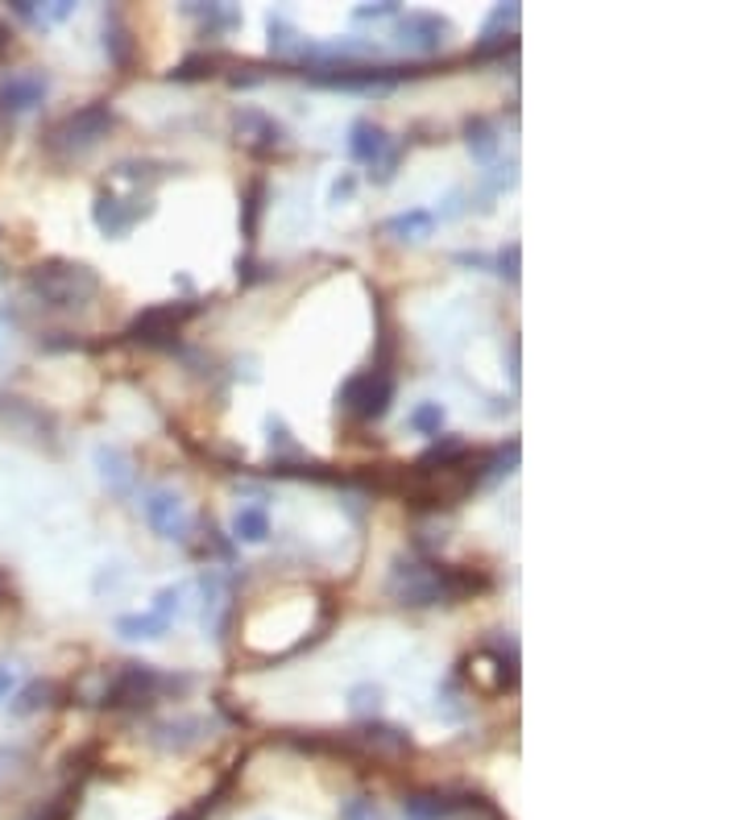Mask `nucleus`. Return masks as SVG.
<instances>
[{
  "instance_id": "obj_33",
  "label": "nucleus",
  "mask_w": 746,
  "mask_h": 820,
  "mask_svg": "<svg viewBox=\"0 0 746 820\" xmlns=\"http://www.w3.org/2000/svg\"><path fill=\"white\" fill-rule=\"evenodd\" d=\"M212 71H216V54H191V59H183V63L171 71V80L191 83V80H204V75H212Z\"/></svg>"
},
{
  "instance_id": "obj_23",
  "label": "nucleus",
  "mask_w": 746,
  "mask_h": 820,
  "mask_svg": "<svg viewBox=\"0 0 746 820\" xmlns=\"http://www.w3.org/2000/svg\"><path fill=\"white\" fill-rule=\"evenodd\" d=\"M464 145H469V154H473L481 166H490V162L498 158V129H493L486 116H473V121H464Z\"/></svg>"
},
{
  "instance_id": "obj_11",
  "label": "nucleus",
  "mask_w": 746,
  "mask_h": 820,
  "mask_svg": "<svg viewBox=\"0 0 746 820\" xmlns=\"http://www.w3.org/2000/svg\"><path fill=\"white\" fill-rule=\"evenodd\" d=\"M0 427H4V431H13V435H21V440H30V443L59 448V440H54V419H50L42 407L25 402V398L0 394Z\"/></svg>"
},
{
  "instance_id": "obj_5",
  "label": "nucleus",
  "mask_w": 746,
  "mask_h": 820,
  "mask_svg": "<svg viewBox=\"0 0 746 820\" xmlns=\"http://www.w3.org/2000/svg\"><path fill=\"white\" fill-rule=\"evenodd\" d=\"M431 66H311L303 71L316 88H345V92H386L402 80H415V75H428Z\"/></svg>"
},
{
  "instance_id": "obj_34",
  "label": "nucleus",
  "mask_w": 746,
  "mask_h": 820,
  "mask_svg": "<svg viewBox=\"0 0 746 820\" xmlns=\"http://www.w3.org/2000/svg\"><path fill=\"white\" fill-rule=\"evenodd\" d=\"M349 709L357 713V717H374V713L381 709V688H374V684H357L349 693Z\"/></svg>"
},
{
  "instance_id": "obj_24",
  "label": "nucleus",
  "mask_w": 746,
  "mask_h": 820,
  "mask_svg": "<svg viewBox=\"0 0 746 820\" xmlns=\"http://www.w3.org/2000/svg\"><path fill=\"white\" fill-rule=\"evenodd\" d=\"M13 13L33 21V25H59L67 17L75 13V0H50V4H38V0H13Z\"/></svg>"
},
{
  "instance_id": "obj_19",
  "label": "nucleus",
  "mask_w": 746,
  "mask_h": 820,
  "mask_svg": "<svg viewBox=\"0 0 746 820\" xmlns=\"http://www.w3.org/2000/svg\"><path fill=\"white\" fill-rule=\"evenodd\" d=\"M473 804H477V796L452 800L448 791H411V796H407V812H411L415 820H444V817H452V812L473 808Z\"/></svg>"
},
{
  "instance_id": "obj_39",
  "label": "nucleus",
  "mask_w": 746,
  "mask_h": 820,
  "mask_svg": "<svg viewBox=\"0 0 746 820\" xmlns=\"http://www.w3.org/2000/svg\"><path fill=\"white\" fill-rule=\"evenodd\" d=\"M352 187H357V183H352L349 174H345V178H336V183H333V199H349Z\"/></svg>"
},
{
  "instance_id": "obj_3",
  "label": "nucleus",
  "mask_w": 746,
  "mask_h": 820,
  "mask_svg": "<svg viewBox=\"0 0 746 820\" xmlns=\"http://www.w3.org/2000/svg\"><path fill=\"white\" fill-rule=\"evenodd\" d=\"M112 129H116V112H112L109 104H83V109L59 116L54 125H47L42 150H47L50 162L71 166V162L88 158L95 145L109 137Z\"/></svg>"
},
{
  "instance_id": "obj_22",
  "label": "nucleus",
  "mask_w": 746,
  "mask_h": 820,
  "mask_svg": "<svg viewBox=\"0 0 746 820\" xmlns=\"http://www.w3.org/2000/svg\"><path fill=\"white\" fill-rule=\"evenodd\" d=\"M104 50H109V59L121 66V71L133 63V33H129L121 9H109V13H104Z\"/></svg>"
},
{
  "instance_id": "obj_21",
  "label": "nucleus",
  "mask_w": 746,
  "mask_h": 820,
  "mask_svg": "<svg viewBox=\"0 0 746 820\" xmlns=\"http://www.w3.org/2000/svg\"><path fill=\"white\" fill-rule=\"evenodd\" d=\"M204 626L212 638H224V614H228V584L216 572H204Z\"/></svg>"
},
{
  "instance_id": "obj_16",
  "label": "nucleus",
  "mask_w": 746,
  "mask_h": 820,
  "mask_svg": "<svg viewBox=\"0 0 746 820\" xmlns=\"http://www.w3.org/2000/svg\"><path fill=\"white\" fill-rule=\"evenodd\" d=\"M357 755H374V758H402L411 755V738L398 726H381V721H366L361 729L349 734Z\"/></svg>"
},
{
  "instance_id": "obj_13",
  "label": "nucleus",
  "mask_w": 746,
  "mask_h": 820,
  "mask_svg": "<svg viewBox=\"0 0 746 820\" xmlns=\"http://www.w3.org/2000/svg\"><path fill=\"white\" fill-rule=\"evenodd\" d=\"M452 38V21L436 13H407L398 21V47L411 54H436L440 47H448Z\"/></svg>"
},
{
  "instance_id": "obj_32",
  "label": "nucleus",
  "mask_w": 746,
  "mask_h": 820,
  "mask_svg": "<svg viewBox=\"0 0 746 820\" xmlns=\"http://www.w3.org/2000/svg\"><path fill=\"white\" fill-rule=\"evenodd\" d=\"M407 423H411L419 435H440V427H444V407H440V402H423V407L411 410Z\"/></svg>"
},
{
  "instance_id": "obj_26",
  "label": "nucleus",
  "mask_w": 746,
  "mask_h": 820,
  "mask_svg": "<svg viewBox=\"0 0 746 820\" xmlns=\"http://www.w3.org/2000/svg\"><path fill=\"white\" fill-rule=\"evenodd\" d=\"M171 174V166H162V162H116L112 166V178H121V183H133V187L142 191L150 187V183H159V178H166Z\"/></svg>"
},
{
  "instance_id": "obj_28",
  "label": "nucleus",
  "mask_w": 746,
  "mask_h": 820,
  "mask_svg": "<svg viewBox=\"0 0 746 820\" xmlns=\"http://www.w3.org/2000/svg\"><path fill=\"white\" fill-rule=\"evenodd\" d=\"M183 13L200 17L207 30H233L241 21V13L237 9H228V4H183Z\"/></svg>"
},
{
  "instance_id": "obj_38",
  "label": "nucleus",
  "mask_w": 746,
  "mask_h": 820,
  "mask_svg": "<svg viewBox=\"0 0 746 820\" xmlns=\"http://www.w3.org/2000/svg\"><path fill=\"white\" fill-rule=\"evenodd\" d=\"M17 688V676L13 667H0V700H9V693Z\"/></svg>"
},
{
  "instance_id": "obj_29",
  "label": "nucleus",
  "mask_w": 746,
  "mask_h": 820,
  "mask_svg": "<svg viewBox=\"0 0 746 820\" xmlns=\"http://www.w3.org/2000/svg\"><path fill=\"white\" fill-rule=\"evenodd\" d=\"M262 207H266V183H262V178H254V183H249V191H245V212H241V233H245V240L257 237Z\"/></svg>"
},
{
  "instance_id": "obj_37",
  "label": "nucleus",
  "mask_w": 746,
  "mask_h": 820,
  "mask_svg": "<svg viewBox=\"0 0 746 820\" xmlns=\"http://www.w3.org/2000/svg\"><path fill=\"white\" fill-rule=\"evenodd\" d=\"M224 791H228V783H221V791H216V796H207V800H200V804L191 808V812H183V817H175V820H204L207 812H212V808H216V800H221Z\"/></svg>"
},
{
  "instance_id": "obj_14",
  "label": "nucleus",
  "mask_w": 746,
  "mask_h": 820,
  "mask_svg": "<svg viewBox=\"0 0 746 820\" xmlns=\"http://www.w3.org/2000/svg\"><path fill=\"white\" fill-rule=\"evenodd\" d=\"M47 95L50 75H42V71H9V75H0V112H9V116L33 112Z\"/></svg>"
},
{
  "instance_id": "obj_4",
  "label": "nucleus",
  "mask_w": 746,
  "mask_h": 820,
  "mask_svg": "<svg viewBox=\"0 0 746 820\" xmlns=\"http://www.w3.org/2000/svg\"><path fill=\"white\" fill-rule=\"evenodd\" d=\"M191 679L183 676H162L154 663H121L109 679H104V693L95 696V705H109V709H145L154 705L162 693H183Z\"/></svg>"
},
{
  "instance_id": "obj_20",
  "label": "nucleus",
  "mask_w": 746,
  "mask_h": 820,
  "mask_svg": "<svg viewBox=\"0 0 746 820\" xmlns=\"http://www.w3.org/2000/svg\"><path fill=\"white\" fill-rule=\"evenodd\" d=\"M381 233L395 240H411V245H419V240H428L431 233H436V216H431L428 207H411V212H398V216H390V221L381 224Z\"/></svg>"
},
{
  "instance_id": "obj_31",
  "label": "nucleus",
  "mask_w": 746,
  "mask_h": 820,
  "mask_svg": "<svg viewBox=\"0 0 746 820\" xmlns=\"http://www.w3.org/2000/svg\"><path fill=\"white\" fill-rule=\"evenodd\" d=\"M183 597H187V584H166L159 597H154V609H150V614L162 617V622L171 626V622L183 614Z\"/></svg>"
},
{
  "instance_id": "obj_30",
  "label": "nucleus",
  "mask_w": 746,
  "mask_h": 820,
  "mask_svg": "<svg viewBox=\"0 0 746 820\" xmlns=\"http://www.w3.org/2000/svg\"><path fill=\"white\" fill-rule=\"evenodd\" d=\"M54 696H59V684H47V679H38V684H30L25 693L17 696V705H13V713H38L42 705H54Z\"/></svg>"
},
{
  "instance_id": "obj_1",
  "label": "nucleus",
  "mask_w": 746,
  "mask_h": 820,
  "mask_svg": "<svg viewBox=\"0 0 746 820\" xmlns=\"http://www.w3.org/2000/svg\"><path fill=\"white\" fill-rule=\"evenodd\" d=\"M490 576L469 568H444V564H428L415 555H398L386 576V593L390 601L407 605V609H428V605H452L473 593H486Z\"/></svg>"
},
{
  "instance_id": "obj_8",
  "label": "nucleus",
  "mask_w": 746,
  "mask_h": 820,
  "mask_svg": "<svg viewBox=\"0 0 746 820\" xmlns=\"http://www.w3.org/2000/svg\"><path fill=\"white\" fill-rule=\"evenodd\" d=\"M349 158L361 162L374 171V183H390L395 178V166L402 158V150L390 142V133L374 121H352L349 129Z\"/></svg>"
},
{
  "instance_id": "obj_36",
  "label": "nucleus",
  "mask_w": 746,
  "mask_h": 820,
  "mask_svg": "<svg viewBox=\"0 0 746 820\" xmlns=\"http://www.w3.org/2000/svg\"><path fill=\"white\" fill-rule=\"evenodd\" d=\"M398 4L395 0H386V4H361V9H352V21H378V17H395Z\"/></svg>"
},
{
  "instance_id": "obj_40",
  "label": "nucleus",
  "mask_w": 746,
  "mask_h": 820,
  "mask_svg": "<svg viewBox=\"0 0 746 820\" xmlns=\"http://www.w3.org/2000/svg\"><path fill=\"white\" fill-rule=\"evenodd\" d=\"M17 758H21L17 750H0V779H9V775H13V762H17Z\"/></svg>"
},
{
  "instance_id": "obj_25",
  "label": "nucleus",
  "mask_w": 746,
  "mask_h": 820,
  "mask_svg": "<svg viewBox=\"0 0 746 820\" xmlns=\"http://www.w3.org/2000/svg\"><path fill=\"white\" fill-rule=\"evenodd\" d=\"M233 539L241 543H266L270 539V519L262 505H241L237 519H233Z\"/></svg>"
},
{
  "instance_id": "obj_35",
  "label": "nucleus",
  "mask_w": 746,
  "mask_h": 820,
  "mask_svg": "<svg viewBox=\"0 0 746 820\" xmlns=\"http://www.w3.org/2000/svg\"><path fill=\"white\" fill-rule=\"evenodd\" d=\"M498 274L507 283H519V245H507V249L498 253Z\"/></svg>"
},
{
  "instance_id": "obj_27",
  "label": "nucleus",
  "mask_w": 746,
  "mask_h": 820,
  "mask_svg": "<svg viewBox=\"0 0 746 820\" xmlns=\"http://www.w3.org/2000/svg\"><path fill=\"white\" fill-rule=\"evenodd\" d=\"M171 631L162 617L154 614H125V617H116V634L121 638H162V634Z\"/></svg>"
},
{
  "instance_id": "obj_6",
  "label": "nucleus",
  "mask_w": 746,
  "mask_h": 820,
  "mask_svg": "<svg viewBox=\"0 0 746 820\" xmlns=\"http://www.w3.org/2000/svg\"><path fill=\"white\" fill-rule=\"evenodd\" d=\"M395 402V378L381 369H366L340 386V410L352 414L357 423H378Z\"/></svg>"
},
{
  "instance_id": "obj_2",
  "label": "nucleus",
  "mask_w": 746,
  "mask_h": 820,
  "mask_svg": "<svg viewBox=\"0 0 746 820\" xmlns=\"http://www.w3.org/2000/svg\"><path fill=\"white\" fill-rule=\"evenodd\" d=\"M25 295L42 311H80L100 295V274L83 262H42L30 269Z\"/></svg>"
},
{
  "instance_id": "obj_9",
  "label": "nucleus",
  "mask_w": 746,
  "mask_h": 820,
  "mask_svg": "<svg viewBox=\"0 0 746 820\" xmlns=\"http://www.w3.org/2000/svg\"><path fill=\"white\" fill-rule=\"evenodd\" d=\"M142 514L159 539H166V543H187L191 514H187V502H183L175 490H150L142 498Z\"/></svg>"
},
{
  "instance_id": "obj_10",
  "label": "nucleus",
  "mask_w": 746,
  "mask_h": 820,
  "mask_svg": "<svg viewBox=\"0 0 746 820\" xmlns=\"http://www.w3.org/2000/svg\"><path fill=\"white\" fill-rule=\"evenodd\" d=\"M154 212V204H150V195H112V191H100L92 204V221L95 228L104 233V237H125L129 228L137 221H145Z\"/></svg>"
},
{
  "instance_id": "obj_7",
  "label": "nucleus",
  "mask_w": 746,
  "mask_h": 820,
  "mask_svg": "<svg viewBox=\"0 0 746 820\" xmlns=\"http://www.w3.org/2000/svg\"><path fill=\"white\" fill-rule=\"evenodd\" d=\"M191 316H200V303H162V307H150V311H142L125 328V340H137V345H150V348H175L178 328Z\"/></svg>"
},
{
  "instance_id": "obj_15",
  "label": "nucleus",
  "mask_w": 746,
  "mask_h": 820,
  "mask_svg": "<svg viewBox=\"0 0 746 820\" xmlns=\"http://www.w3.org/2000/svg\"><path fill=\"white\" fill-rule=\"evenodd\" d=\"M519 17H523L519 4H493V13L481 25V42H477L473 59H490V54L514 50V25H519Z\"/></svg>"
},
{
  "instance_id": "obj_17",
  "label": "nucleus",
  "mask_w": 746,
  "mask_h": 820,
  "mask_svg": "<svg viewBox=\"0 0 746 820\" xmlns=\"http://www.w3.org/2000/svg\"><path fill=\"white\" fill-rule=\"evenodd\" d=\"M95 469H100V481L109 485V493H116V498H129V493L137 490V469H133V457H129V452H121V448L100 443V448H95Z\"/></svg>"
},
{
  "instance_id": "obj_12",
  "label": "nucleus",
  "mask_w": 746,
  "mask_h": 820,
  "mask_svg": "<svg viewBox=\"0 0 746 820\" xmlns=\"http://www.w3.org/2000/svg\"><path fill=\"white\" fill-rule=\"evenodd\" d=\"M233 137H237V145H245L249 154H257V158H266V154H274V150H283V142H286L283 125L257 109L233 112Z\"/></svg>"
},
{
  "instance_id": "obj_18",
  "label": "nucleus",
  "mask_w": 746,
  "mask_h": 820,
  "mask_svg": "<svg viewBox=\"0 0 746 820\" xmlns=\"http://www.w3.org/2000/svg\"><path fill=\"white\" fill-rule=\"evenodd\" d=\"M150 738H154V746H162V750L183 755V750H191V746H200V741L207 738V721L204 717H175V721L154 726Z\"/></svg>"
},
{
  "instance_id": "obj_41",
  "label": "nucleus",
  "mask_w": 746,
  "mask_h": 820,
  "mask_svg": "<svg viewBox=\"0 0 746 820\" xmlns=\"http://www.w3.org/2000/svg\"><path fill=\"white\" fill-rule=\"evenodd\" d=\"M0 601H4V584H0Z\"/></svg>"
}]
</instances>
